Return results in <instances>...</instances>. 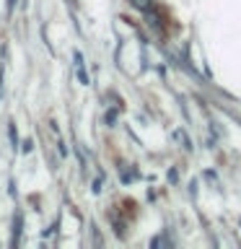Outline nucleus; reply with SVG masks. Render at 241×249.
<instances>
[{
	"label": "nucleus",
	"instance_id": "1",
	"mask_svg": "<svg viewBox=\"0 0 241 249\" xmlns=\"http://www.w3.org/2000/svg\"><path fill=\"white\" fill-rule=\"evenodd\" d=\"M151 3H153V0H132V5L140 8V11H148V8H151Z\"/></svg>",
	"mask_w": 241,
	"mask_h": 249
}]
</instances>
